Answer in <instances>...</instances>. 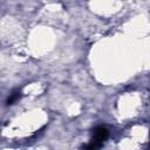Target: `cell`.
Segmentation results:
<instances>
[{
  "label": "cell",
  "instance_id": "1",
  "mask_svg": "<svg viewBox=\"0 0 150 150\" xmlns=\"http://www.w3.org/2000/svg\"><path fill=\"white\" fill-rule=\"evenodd\" d=\"M109 136V131L103 125H98L93 130V138H91V143H94L95 145H97L98 148H101L104 142L107 141Z\"/></svg>",
  "mask_w": 150,
  "mask_h": 150
},
{
  "label": "cell",
  "instance_id": "2",
  "mask_svg": "<svg viewBox=\"0 0 150 150\" xmlns=\"http://www.w3.org/2000/svg\"><path fill=\"white\" fill-rule=\"evenodd\" d=\"M20 96H21V93H20L19 89L13 90V91L9 94V96L7 97V100H6V104H7V105H12V104H14V103L20 98Z\"/></svg>",
  "mask_w": 150,
  "mask_h": 150
}]
</instances>
